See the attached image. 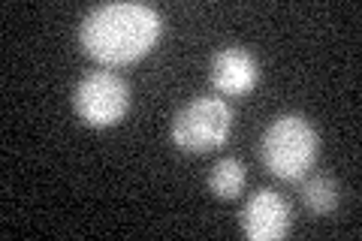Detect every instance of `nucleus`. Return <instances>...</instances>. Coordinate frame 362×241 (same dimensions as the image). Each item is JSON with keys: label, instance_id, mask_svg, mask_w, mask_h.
<instances>
[{"label": "nucleus", "instance_id": "obj_1", "mask_svg": "<svg viewBox=\"0 0 362 241\" xmlns=\"http://www.w3.org/2000/svg\"><path fill=\"white\" fill-rule=\"evenodd\" d=\"M163 18L145 4H103L90 9L78 28L85 54L106 66H124L145 57L160 40Z\"/></svg>", "mask_w": 362, "mask_h": 241}, {"label": "nucleus", "instance_id": "obj_2", "mask_svg": "<svg viewBox=\"0 0 362 241\" xmlns=\"http://www.w3.org/2000/svg\"><path fill=\"white\" fill-rule=\"evenodd\" d=\"M263 166L281 181H302L317 160V133L302 114H278L259 139Z\"/></svg>", "mask_w": 362, "mask_h": 241}, {"label": "nucleus", "instance_id": "obj_3", "mask_svg": "<svg viewBox=\"0 0 362 241\" xmlns=\"http://www.w3.org/2000/svg\"><path fill=\"white\" fill-rule=\"evenodd\" d=\"M233 127L230 102L221 97H194L173 118V142L181 151L206 154L226 142Z\"/></svg>", "mask_w": 362, "mask_h": 241}, {"label": "nucleus", "instance_id": "obj_4", "mask_svg": "<svg viewBox=\"0 0 362 241\" xmlns=\"http://www.w3.org/2000/svg\"><path fill=\"white\" fill-rule=\"evenodd\" d=\"M73 106L88 127H112L130 109V88L115 73L94 70L78 78L73 90Z\"/></svg>", "mask_w": 362, "mask_h": 241}, {"label": "nucleus", "instance_id": "obj_5", "mask_svg": "<svg viewBox=\"0 0 362 241\" xmlns=\"http://www.w3.org/2000/svg\"><path fill=\"white\" fill-rule=\"evenodd\" d=\"M242 233L251 241H278L290 233V208L275 190H257L242 208Z\"/></svg>", "mask_w": 362, "mask_h": 241}, {"label": "nucleus", "instance_id": "obj_6", "mask_svg": "<svg viewBox=\"0 0 362 241\" xmlns=\"http://www.w3.org/2000/svg\"><path fill=\"white\" fill-rule=\"evenodd\" d=\"M209 78L221 94L239 97V94H247V90L259 82V64L242 45H223V49H218L211 57Z\"/></svg>", "mask_w": 362, "mask_h": 241}, {"label": "nucleus", "instance_id": "obj_7", "mask_svg": "<svg viewBox=\"0 0 362 241\" xmlns=\"http://www.w3.org/2000/svg\"><path fill=\"white\" fill-rule=\"evenodd\" d=\"M245 166H242V160H235V157H221L218 163L211 166L209 172V190L214 193L218 199L223 202H230L235 199L239 193L245 190Z\"/></svg>", "mask_w": 362, "mask_h": 241}, {"label": "nucleus", "instance_id": "obj_8", "mask_svg": "<svg viewBox=\"0 0 362 241\" xmlns=\"http://www.w3.org/2000/svg\"><path fill=\"white\" fill-rule=\"evenodd\" d=\"M302 202L311 214H329L338 205V187L332 178L326 175H314L302 184Z\"/></svg>", "mask_w": 362, "mask_h": 241}]
</instances>
